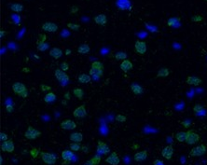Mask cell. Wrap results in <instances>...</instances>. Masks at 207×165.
<instances>
[{
  "label": "cell",
  "mask_w": 207,
  "mask_h": 165,
  "mask_svg": "<svg viewBox=\"0 0 207 165\" xmlns=\"http://www.w3.org/2000/svg\"><path fill=\"white\" fill-rule=\"evenodd\" d=\"M6 110L8 113H12L13 110H14V106H13L12 105H7L6 106Z\"/></svg>",
  "instance_id": "44"
},
{
  "label": "cell",
  "mask_w": 207,
  "mask_h": 165,
  "mask_svg": "<svg viewBox=\"0 0 207 165\" xmlns=\"http://www.w3.org/2000/svg\"><path fill=\"white\" fill-rule=\"evenodd\" d=\"M5 35H6V32H5V31H3V30L0 31V37L3 38V37H5Z\"/></svg>",
  "instance_id": "52"
},
{
  "label": "cell",
  "mask_w": 207,
  "mask_h": 165,
  "mask_svg": "<svg viewBox=\"0 0 207 165\" xmlns=\"http://www.w3.org/2000/svg\"><path fill=\"white\" fill-rule=\"evenodd\" d=\"M199 141H200V135L193 130H189L187 132L186 143H187L188 145H195Z\"/></svg>",
  "instance_id": "6"
},
{
  "label": "cell",
  "mask_w": 207,
  "mask_h": 165,
  "mask_svg": "<svg viewBox=\"0 0 207 165\" xmlns=\"http://www.w3.org/2000/svg\"><path fill=\"white\" fill-rule=\"evenodd\" d=\"M147 158H148V151L142 150V151H139V152L134 154V159L136 162H142L144 161H146Z\"/></svg>",
  "instance_id": "16"
},
{
  "label": "cell",
  "mask_w": 207,
  "mask_h": 165,
  "mask_svg": "<svg viewBox=\"0 0 207 165\" xmlns=\"http://www.w3.org/2000/svg\"><path fill=\"white\" fill-rule=\"evenodd\" d=\"M73 94L75 97H77L79 100H82L84 97V91L81 88H75L73 90Z\"/></svg>",
  "instance_id": "26"
},
{
  "label": "cell",
  "mask_w": 207,
  "mask_h": 165,
  "mask_svg": "<svg viewBox=\"0 0 207 165\" xmlns=\"http://www.w3.org/2000/svg\"><path fill=\"white\" fill-rule=\"evenodd\" d=\"M81 150L83 151L84 153H89V147L87 146H83V147H81Z\"/></svg>",
  "instance_id": "50"
},
{
  "label": "cell",
  "mask_w": 207,
  "mask_h": 165,
  "mask_svg": "<svg viewBox=\"0 0 207 165\" xmlns=\"http://www.w3.org/2000/svg\"><path fill=\"white\" fill-rule=\"evenodd\" d=\"M54 75H55V78H57V80L61 82H67L69 80L68 75H66L65 71H63L62 69H56L54 72Z\"/></svg>",
  "instance_id": "14"
},
{
  "label": "cell",
  "mask_w": 207,
  "mask_h": 165,
  "mask_svg": "<svg viewBox=\"0 0 207 165\" xmlns=\"http://www.w3.org/2000/svg\"><path fill=\"white\" fill-rule=\"evenodd\" d=\"M67 27L69 29H71L73 31H79L80 28V25L78 23H67Z\"/></svg>",
  "instance_id": "35"
},
{
  "label": "cell",
  "mask_w": 207,
  "mask_h": 165,
  "mask_svg": "<svg viewBox=\"0 0 207 165\" xmlns=\"http://www.w3.org/2000/svg\"><path fill=\"white\" fill-rule=\"evenodd\" d=\"M12 91L14 92L15 94L21 96L23 98H26L28 96V92H27L26 86L22 83V82H15L12 85Z\"/></svg>",
  "instance_id": "1"
},
{
  "label": "cell",
  "mask_w": 207,
  "mask_h": 165,
  "mask_svg": "<svg viewBox=\"0 0 207 165\" xmlns=\"http://www.w3.org/2000/svg\"><path fill=\"white\" fill-rule=\"evenodd\" d=\"M73 116L77 119H83L87 116V111L84 105H81L79 106H78L73 111Z\"/></svg>",
  "instance_id": "9"
},
{
  "label": "cell",
  "mask_w": 207,
  "mask_h": 165,
  "mask_svg": "<svg viewBox=\"0 0 207 165\" xmlns=\"http://www.w3.org/2000/svg\"><path fill=\"white\" fill-rule=\"evenodd\" d=\"M85 165H94L93 163H92V160H90V161H88L86 163H85Z\"/></svg>",
  "instance_id": "54"
},
{
  "label": "cell",
  "mask_w": 207,
  "mask_h": 165,
  "mask_svg": "<svg viewBox=\"0 0 207 165\" xmlns=\"http://www.w3.org/2000/svg\"><path fill=\"white\" fill-rule=\"evenodd\" d=\"M175 139L180 143L186 142V139H187V132H178L175 134Z\"/></svg>",
  "instance_id": "30"
},
{
  "label": "cell",
  "mask_w": 207,
  "mask_h": 165,
  "mask_svg": "<svg viewBox=\"0 0 207 165\" xmlns=\"http://www.w3.org/2000/svg\"><path fill=\"white\" fill-rule=\"evenodd\" d=\"M49 47H50V44L44 42V43H41V44L37 45V49L38 51H46L48 49H49Z\"/></svg>",
  "instance_id": "32"
},
{
  "label": "cell",
  "mask_w": 207,
  "mask_h": 165,
  "mask_svg": "<svg viewBox=\"0 0 207 165\" xmlns=\"http://www.w3.org/2000/svg\"><path fill=\"white\" fill-rule=\"evenodd\" d=\"M49 54H50L51 57H52L54 59H59L63 56V51L59 49V48H53V49H51L50 51Z\"/></svg>",
  "instance_id": "21"
},
{
  "label": "cell",
  "mask_w": 207,
  "mask_h": 165,
  "mask_svg": "<svg viewBox=\"0 0 207 165\" xmlns=\"http://www.w3.org/2000/svg\"><path fill=\"white\" fill-rule=\"evenodd\" d=\"M40 156H41V159L42 161L46 163V164H49V165H54L56 163L57 161V158L54 154L52 153H49V152H40Z\"/></svg>",
  "instance_id": "5"
},
{
  "label": "cell",
  "mask_w": 207,
  "mask_h": 165,
  "mask_svg": "<svg viewBox=\"0 0 207 165\" xmlns=\"http://www.w3.org/2000/svg\"><path fill=\"white\" fill-rule=\"evenodd\" d=\"M22 71L23 72H26V73H29V72H31V69H30V68H28V67H23V69H22Z\"/></svg>",
  "instance_id": "51"
},
{
  "label": "cell",
  "mask_w": 207,
  "mask_h": 165,
  "mask_svg": "<svg viewBox=\"0 0 207 165\" xmlns=\"http://www.w3.org/2000/svg\"><path fill=\"white\" fill-rule=\"evenodd\" d=\"M131 91H132V92L135 95H141L143 92H144V90L141 85H139L138 83H133L131 84Z\"/></svg>",
  "instance_id": "20"
},
{
  "label": "cell",
  "mask_w": 207,
  "mask_h": 165,
  "mask_svg": "<svg viewBox=\"0 0 207 165\" xmlns=\"http://www.w3.org/2000/svg\"><path fill=\"white\" fill-rule=\"evenodd\" d=\"M6 140H8V135H7V133H5L2 132L1 133H0V141L4 142Z\"/></svg>",
  "instance_id": "45"
},
{
  "label": "cell",
  "mask_w": 207,
  "mask_h": 165,
  "mask_svg": "<svg viewBox=\"0 0 207 165\" xmlns=\"http://www.w3.org/2000/svg\"><path fill=\"white\" fill-rule=\"evenodd\" d=\"M46 39H47V36L43 35V34H40V35H38V38H37V44L39 45L41 43L46 42Z\"/></svg>",
  "instance_id": "36"
},
{
  "label": "cell",
  "mask_w": 207,
  "mask_h": 165,
  "mask_svg": "<svg viewBox=\"0 0 207 165\" xmlns=\"http://www.w3.org/2000/svg\"><path fill=\"white\" fill-rule=\"evenodd\" d=\"M203 106H202V105L197 104V105H195V106H194V107H193V111L196 112V113H200V112H202V111H203Z\"/></svg>",
  "instance_id": "39"
},
{
  "label": "cell",
  "mask_w": 207,
  "mask_h": 165,
  "mask_svg": "<svg viewBox=\"0 0 207 165\" xmlns=\"http://www.w3.org/2000/svg\"><path fill=\"white\" fill-rule=\"evenodd\" d=\"M153 165H164V164H163V161L161 160H155L153 162Z\"/></svg>",
  "instance_id": "49"
},
{
  "label": "cell",
  "mask_w": 207,
  "mask_h": 165,
  "mask_svg": "<svg viewBox=\"0 0 207 165\" xmlns=\"http://www.w3.org/2000/svg\"><path fill=\"white\" fill-rule=\"evenodd\" d=\"M41 28L44 32H49V33H55L58 30V25L52 22H46L42 24Z\"/></svg>",
  "instance_id": "10"
},
{
  "label": "cell",
  "mask_w": 207,
  "mask_h": 165,
  "mask_svg": "<svg viewBox=\"0 0 207 165\" xmlns=\"http://www.w3.org/2000/svg\"><path fill=\"white\" fill-rule=\"evenodd\" d=\"M97 152L102 155H107L110 152V148L106 145V143L103 141H98L97 143Z\"/></svg>",
  "instance_id": "11"
},
{
  "label": "cell",
  "mask_w": 207,
  "mask_h": 165,
  "mask_svg": "<svg viewBox=\"0 0 207 165\" xmlns=\"http://www.w3.org/2000/svg\"><path fill=\"white\" fill-rule=\"evenodd\" d=\"M133 67H134V65H133V63L131 61H129V60H123L122 62H121V64H120V69L124 72V73H127V72H129L130 70H132L133 69Z\"/></svg>",
  "instance_id": "18"
},
{
  "label": "cell",
  "mask_w": 207,
  "mask_h": 165,
  "mask_svg": "<svg viewBox=\"0 0 207 165\" xmlns=\"http://www.w3.org/2000/svg\"><path fill=\"white\" fill-rule=\"evenodd\" d=\"M30 154L32 155V157L37 158V155L39 154V150H38L37 148H36V147H34V148H32V149H31Z\"/></svg>",
  "instance_id": "41"
},
{
  "label": "cell",
  "mask_w": 207,
  "mask_h": 165,
  "mask_svg": "<svg viewBox=\"0 0 207 165\" xmlns=\"http://www.w3.org/2000/svg\"><path fill=\"white\" fill-rule=\"evenodd\" d=\"M172 155H174V147L172 146H167L165 147L161 150V156L166 160H171Z\"/></svg>",
  "instance_id": "15"
},
{
  "label": "cell",
  "mask_w": 207,
  "mask_h": 165,
  "mask_svg": "<svg viewBox=\"0 0 207 165\" xmlns=\"http://www.w3.org/2000/svg\"><path fill=\"white\" fill-rule=\"evenodd\" d=\"M60 67H61V69H62V70L65 72V71H67V70L69 69V65L66 63V62H63V63L61 64Z\"/></svg>",
  "instance_id": "40"
},
{
  "label": "cell",
  "mask_w": 207,
  "mask_h": 165,
  "mask_svg": "<svg viewBox=\"0 0 207 165\" xmlns=\"http://www.w3.org/2000/svg\"><path fill=\"white\" fill-rule=\"evenodd\" d=\"M64 99H65V100H70L71 99V95H70V92H65V94H64Z\"/></svg>",
  "instance_id": "48"
},
{
  "label": "cell",
  "mask_w": 207,
  "mask_h": 165,
  "mask_svg": "<svg viewBox=\"0 0 207 165\" xmlns=\"http://www.w3.org/2000/svg\"><path fill=\"white\" fill-rule=\"evenodd\" d=\"M69 139H70L72 142H76V143H80L83 140V135L80 133H73L69 136Z\"/></svg>",
  "instance_id": "23"
},
{
  "label": "cell",
  "mask_w": 207,
  "mask_h": 165,
  "mask_svg": "<svg viewBox=\"0 0 207 165\" xmlns=\"http://www.w3.org/2000/svg\"><path fill=\"white\" fill-rule=\"evenodd\" d=\"M91 51V48L88 44H82L78 48V52L79 54H87Z\"/></svg>",
  "instance_id": "27"
},
{
  "label": "cell",
  "mask_w": 207,
  "mask_h": 165,
  "mask_svg": "<svg viewBox=\"0 0 207 165\" xmlns=\"http://www.w3.org/2000/svg\"><path fill=\"white\" fill-rule=\"evenodd\" d=\"M0 165H3V157L0 156Z\"/></svg>",
  "instance_id": "56"
},
{
  "label": "cell",
  "mask_w": 207,
  "mask_h": 165,
  "mask_svg": "<svg viewBox=\"0 0 207 165\" xmlns=\"http://www.w3.org/2000/svg\"><path fill=\"white\" fill-rule=\"evenodd\" d=\"M78 80L81 84H86V83H89V82L92 80V77L90 75H87V74L83 73V74H80L79 76Z\"/></svg>",
  "instance_id": "24"
},
{
  "label": "cell",
  "mask_w": 207,
  "mask_h": 165,
  "mask_svg": "<svg viewBox=\"0 0 207 165\" xmlns=\"http://www.w3.org/2000/svg\"><path fill=\"white\" fill-rule=\"evenodd\" d=\"M69 147H70V149L72 151H79V150H81L80 144L79 143H76V142H73L72 144H70Z\"/></svg>",
  "instance_id": "34"
},
{
  "label": "cell",
  "mask_w": 207,
  "mask_h": 165,
  "mask_svg": "<svg viewBox=\"0 0 207 165\" xmlns=\"http://www.w3.org/2000/svg\"><path fill=\"white\" fill-rule=\"evenodd\" d=\"M61 128L63 130H74L77 128V123L71 120H65L61 122Z\"/></svg>",
  "instance_id": "13"
},
{
  "label": "cell",
  "mask_w": 207,
  "mask_h": 165,
  "mask_svg": "<svg viewBox=\"0 0 207 165\" xmlns=\"http://www.w3.org/2000/svg\"><path fill=\"white\" fill-rule=\"evenodd\" d=\"M100 161H101V158L99 156H95V157H93L92 159V163L94 165H98L99 162H100Z\"/></svg>",
  "instance_id": "43"
},
{
  "label": "cell",
  "mask_w": 207,
  "mask_h": 165,
  "mask_svg": "<svg viewBox=\"0 0 207 165\" xmlns=\"http://www.w3.org/2000/svg\"><path fill=\"white\" fill-rule=\"evenodd\" d=\"M179 22H180V20L177 18H170L167 21V25L170 27H172V26H175V24L178 23Z\"/></svg>",
  "instance_id": "33"
},
{
  "label": "cell",
  "mask_w": 207,
  "mask_h": 165,
  "mask_svg": "<svg viewBox=\"0 0 207 165\" xmlns=\"http://www.w3.org/2000/svg\"><path fill=\"white\" fill-rule=\"evenodd\" d=\"M114 58L116 60H120V61H123L127 59V53L124 51H118L116 52L114 55Z\"/></svg>",
  "instance_id": "31"
},
{
  "label": "cell",
  "mask_w": 207,
  "mask_h": 165,
  "mask_svg": "<svg viewBox=\"0 0 207 165\" xmlns=\"http://www.w3.org/2000/svg\"><path fill=\"white\" fill-rule=\"evenodd\" d=\"M127 120V118L122 114H118L116 116V121L118 122H125Z\"/></svg>",
  "instance_id": "37"
},
{
  "label": "cell",
  "mask_w": 207,
  "mask_h": 165,
  "mask_svg": "<svg viewBox=\"0 0 207 165\" xmlns=\"http://www.w3.org/2000/svg\"><path fill=\"white\" fill-rule=\"evenodd\" d=\"M10 8L12 11H14V12H22L23 10V6L22 4H19V3H13L10 6Z\"/></svg>",
  "instance_id": "29"
},
{
  "label": "cell",
  "mask_w": 207,
  "mask_h": 165,
  "mask_svg": "<svg viewBox=\"0 0 207 165\" xmlns=\"http://www.w3.org/2000/svg\"><path fill=\"white\" fill-rule=\"evenodd\" d=\"M93 21L96 24L101 25V26H105L107 23V18L105 14H98L93 18Z\"/></svg>",
  "instance_id": "17"
},
{
  "label": "cell",
  "mask_w": 207,
  "mask_h": 165,
  "mask_svg": "<svg viewBox=\"0 0 207 165\" xmlns=\"http://www.w3.org/2000/svg\"><path fill=\"white\" fill-rule=\"evenodd\" d=\"M40 89L42 90L43 92H46V91H51V87L50 86H48V85H45V84H42V85H40Z\"/></svg>",
  "instance_id": "46"
},
{
  "label": "cell",
  "mask_w": 207,
  "mask_h": 165,
  "mask_svg": "<svg viewBox=\"0 0 207 165\" xmlns=\"http://www.w3.org/2000/svg\"><path fill=\"white\" fill-rule=\"evenodd\" d=\"M14 149H15V146L11 139H8L4 142H1V150L4 151V152L12 153Z\"/></svg>",
  "instance_id": "7"
},
{
  "label": "cell",
  "mask_w": 207,
  "mask_h": 165,
  "mask_svg": "<svg viewBox=\"0 0 207 165\" xmlns=\"http://www.w3.org/2000/svg\"><path fill=\"white\" fill-rule=\"evenodd\" d=\"M71 52H72V51H71V50L67 49V50H65V55H70V54H71Z\"/></svg>",
  "instance_id": "53"
},
{
  "label": "cell",
  "mask_w": 207,
  "mask_h": 165,
  "mask_svg": "<svg viewBox=\"0 0 207 165\" xmlns=\"http://www.w3.org/2000/svg\"><path fill=\"white\" fill-rule=\"evenodd\" d=\"M61 156H62V159H63V161L71 162L73 157H74V154L72 152V150H64L63 152H62Z\"/></svg>",
  "instance_id": "22"
},
{
  "label": "cell",
  "mask_w": 207,
  "mask_h": 165,
  "mask_svg": "<svg viewBox=\"0 0 207 165\" xmlns=\"http://www.w3.org/2000/svg\"><path fill=\"white\" fill-rule=\"evenodd\" d=\"M134 50L137 54L144 55L147 52V50H148L146 42H144V41H141V40H137L134 44Z\"/></svg>",
  "instance_id": "8"
},
{
  "label": "cell",
  "mask_w": 207,
  "mask_h": 165,
  "mask_svg": "<svg viewBox=\"0 0 207 165\" xmlns=\"http://www.w3.org/2000/svg\"><path fill=\"white\" fill-rule=\"evenodd\" d=\"M62 105H64V106H67V100L64 99L63 101H62Z\"/></svg>",
  "instance_id": "55"
},
{
  "label": "cell",
  "mask_w": 207,
  "mask_h": 165,
  "mask_svg": "<svg viewBox=\"0 0 207 165\" xmlns=\"http://www.w3.org/2000/svg\"><path fill=\"white\" fill-rule=\"evenodd\" d=\"M191 21L194 23H200V22H202V21H203V17L202 15H199V14L194 15V16L191 17Z\"/></svg>",
  "instance_id": "38"
},
{
  "label": "cell",
  "mask_w": 207,
  "mask_h": 165,
  "mask_svg": "<svg viewBox=\"0 0 207 165\" xmlns=\"http://www.w3.org/2000/svg\"><path fill=\"white\" fill-rule=\"evenodd\" d=\"M106 162L110 165H119L120 162V159L119 155L116 152H112L106 159Z\"/></svg>",
  "instance_id": "12"
},
{
  "label": "cell",
  "mask_w": 207,
  "mask_h": 165,
  "mask_svg": "<svg viewBox=\"0 0 207 165\" xmlns=\"http://www.w3.org/2000/svg\"><path fill=\"white\" fill-rule=\"evenodd\" d=\"M207 151L206 146L203 144H201L197 147H194L190 151H189V156L190 157H202L205 155Z\"/></svg>",
  "instance_id": "3"
},
{
  "label": "cell",
  "mask_w": 207,
  "mask_h": 165,
  "mask_svg": "<svg viewBox=\"0 0 207 165\" xmlns=\"http://www.w3.org/2000/svg\"><path fill=\"white\" fill-rule=\"evenodd\" d=\"M79 7H77V6H74V7H72V8H71L70 13H72V14H75V13H77V12L79 11Z\"/></svg>",
  "instance_id": "47"
},
{
  "label": "cell",
  "mask_w": 207,
  "mask_h": 165,
  "mask_svg": "<svg viewBox=\"0 0 207 165\" xmlns=\"http://www.w3.org/2000/svg\"><path fill=\"white\" fill-rule=\"evenodd\" d=\"M40 135H41V132H40V131H38L37 129L34 128V127H32V126H29L28 128H27L26 132H25V133H24L25 138L29 139V140H34V139H37V138H38V137H39Z\"/></svg>",
  "instance_id": "4"
},
{
  "label": "cell",
  "mask_w": 207,
  "mask_h": 165,
  "mask_svg": "<svg viewBox=\"0 0 207 165\" xmlns=\"http://www.w3.org/2000/svg\"><path fill=\"white\" fill-rule=\"evenodd\" d=\"M187 83L192 86H198L202 83V79L198 77H195V76H189L187 78Z\"/></svg>",
  "instance_id": "19"
},
{
  "label": "cell",
  "mask_w": 207,
  "mask_h": 165,
  "mask_svg": "<svg viewBox=\"0 0 207 165\" xmlns=\"http://www.w3.org/2000/svg\"><path fill=\"white\" fill-rule=\"evenodd\" d=\"M169 75H170V71H169L168 68L163 67V68H161V69L158 71L157 78H166Z\"/></svg>",
  "instance_id": "28"
},
{
  "label": "cell",
  "mask_w": 207,
  "mask_h": 165,
  "mask_svg": "<svg viewBox=\"0 0 207 165\" xmlns=\"http://www.w3.org/2000/svg\"><path fill=\"white\" fill-rule=\"evenodd\" d=\"M104 65L99 61H95L92 64V68L90 70V75H92L96 78H100L103 77V73H104Z\"/></svg>",
  "instance_id": "2"
},
{
  "label": "cell",
  "mask_w": 207,
  "mask_h": 165,
  "mask_svg": "<svg viewBox=\"0 0 207 165\" xmlns=\"http://www.w3.org/2000/svg\"><path fill=\"white\" fill-rule=\"evenodd\" d=\"M205 1H207V0H205Z\"/></svg>",
  "instance_id": "57"
},
{
  "label": "cell",
  "mask_w": 207,
  "mask_h": 165,
  "mask_svg": "<svg viewBox=\"0 0 207 165\" xmlns=\"http://www.w3.org/2000/svg\"><path fill=\"white\" fill-rule=\"evenodd\" d=\"M55 100H56V95L55 93H53L52 92H49L44 97V101L47 104H51V103H53Z\"/></svg>",
  "instance_id": "25"
},
{
  "label": "cell",
  "mask_w": 207,
  "mask_h": 165,
  "mask_svg": "<svg viewBox=\"0 0 207 165\" xmlns=\"http://www.w3.org/2000/svg\"><path fill=\"white\" fill-rule=\"evenodd\" d=\"M181 124L185 127V128H189L191 125V121L189 120H185L181 122Z\"/></svg>",
  "instance_id": "42"
}]
</instances>
